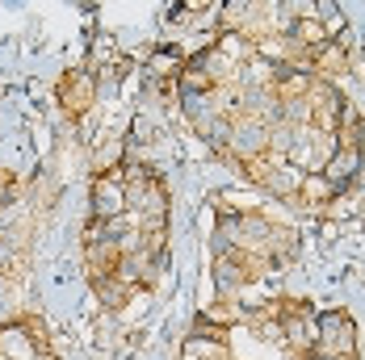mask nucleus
Returning a JSON list of instances; mask_svg holds the SVG:
<instances>
[{
	"mask_svg": "<svg viewBox=\"0 0 365 360\" xmlns=\"http://www.w3.org/2000/svg\"><path fill=\"white\" fill-rule=\"evenodd\" d=\"M357 352V331H353V319L344 310H328L319 314V327H315V356L319 360H349Z\"/></svg>",
	"mask_w": 365,
	"mask_h": 360,
	"instance_id": "obj_1",
	"label": "nucleus"
},
{
	"mask_svg": "<svg viewBox=\"0 0 365 360\" xmlns=\"http://www.w3.org/2000/svg\"><path fill=\"white\" fill-rule=\"evenodd\" d=\"M59 97H63V105L72 109V113H84V109L93 105V97H97V80L84 72H68L59 80Z\"/></svg>",
	"mask_w": 365,
	"mask_h": 360,
	"instance_id": "obj_2",
	"label": "nucleus"
}]
</instances>
